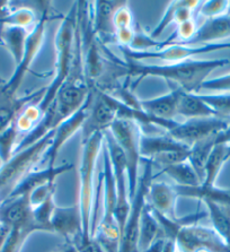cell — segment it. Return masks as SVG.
Returning a JSON list of instances; mask_svg holds the SVG:
<instances>
[{
    "label": "cell",
    "instance_id": "6da1fadb",
    "mask_svg": "<svg viewBox=\"0 0 230 252\" xmlns=\"http://www.w3.org/2000/svg\"><path fill=\"white\" fill-rule=\"evenodd\" d=\"M230 60L212 59V60H187L182 63L166 64H149L124 58V75L129 78L160 77L168 83L175 84L176 89L186 93H200L202 84L208 79L209 75L217 68L227 66Z\"/></svg>",
    "mask_w": 230,
    "mask_h": 252
},
{
    "label": "cell",
    "instance_id": "7a4b0ae2",
    "mask_svg": "<svg viewBox=\"0 0 230 252\" xmlns=\"http://www.w3.org/2000/svg\"><path fill=\"white\" fill-rule=\"evenodd\" d=\"M103 141H104V132H97L90 138L82 140V156H80L78 170V201H77L83 222L82 243L89 241L91 239V223L95 214V172L99 153L103 148Z\"/></svg>",
    "mask_w": 230,
    "mask_h": 252
},
{
    "label": "cell",
    "instance_id": "3957f363",
    "mask_svg": "<svg viewBox=\"0 0 230 252\" xmlns=\"http://www.w3.org/2000/svg\"><path fill=\"white\" fill-rule=\"evenodd\" d=\"M77 11H78V1L75 2L68 13L62 17V21L57 30L55 37V76H53L50 85L45 87L44 95L40 102L43 113L55 100L58 92L67 82L69 75H70L76 53Z\"/></svg>",
    "mask_w": 230,
    "mask_h": 252
},
{
    "label": "cell",
    "instance_id": "277c9868",
    "mask_svg": "<svg viewBox=\"0 0 230 252\" xmlns=\"http://www.w3.org/2000/svg\"><path fill=\"white\" fill-rule=\"evenodd\" d=\"M103 213L96 225L93 238L97 240L106 252H118L121 241V230L116 217V190L112 164L103 141Z\"/></svg>",
    "mask_w": 230,
    "mask_h": 252
},
{
    "label": "cell",
    "instance_id": "5b68a950",
    "mask_svg": "<svg viewBox=\"0 0 230 252\" xmlns=\"http://www.w3.org/2000/svg\"><path fill=\"white\" fill-rule=\"evenodd\" d=\"M53 132H50L48 136L33 144L32 146L16 153L8 162L1 164L0 166V202L2 200V192H5V197H3L5 199L11 192V190L30 171L35 170L38 164L44 161L48 148L51 145Z\"/></svg>",
    "mask_w": 230,
    "mask_h": 252
},
{
    "label": "cell",
    "instance_id": "8992f818",
    "mask_svg": "<svg viewBox=\"0 0 230 252\" xmlns=\"http://www.w3.org/2000/svg\"><path fill=\"white\" fill-rule=\"evenodd\" d=\"M109 131L112 133L113 138L124 154L129 183V196L130 201H132L138 189L140 178V163L143 161L140 154V138L143 129L136 121L117 119L113 122Z\"/></svg>",
    "mask_w": 230,
    "mask_h": 252
},
{
    "label": "cell",
    "instance_id": "52a82bcc",
    "mask_svg": "<svg viewBox=\"0 0 230 252\" xmlns=\"http://www.w3.org/2000/svg\"><path fill=\"white\" fill-rule=\"evenodd\" d=\"M123 52L124 58L136 61L144 60H160L168 63H182V61L192 60L195 56L204 55V53L216 52L225 49H230V42H214L205 44H184L174 43L160 50L138 51L130 48H120Z\"/></svg>",
    "mask_w": 230,
    "mask_h": 252
},
{
    "label": "cell",
    "instance_id": "ba28073f",
    "mask_svg": "<svg viewBox=\"0 0 230 252\" xmlns=\"http://www.w3.org/2000/svg\"><path fill=\"white\" fill-rule=\"evenodd\" d=\"M144 162V173L139 178L137 192L131 201L128 219L125 220L123 231L121 233L118 252H139L138 250V235H139L141 214H143V209L147 202L148 188L155 179L152 174V163L150 161Z\"/></svg>",
    "mask_w": 230,
    "mask_h": 252
},
{
    "label": "cell",
    "instance_id": "9c48e42d",
    "mask_svg": "<svg viewBox=\"0 0 230 252\" xmlns=\"http://www.w3.org/2000/svg\"><path fill=\"white\" fill-rule=\"evenodd\" d=\"M104 145L109 153L111 164H112L113 175L116 190V217L120 225L121 233L123 231L125 220L128 219L131 201L129 196L128 174H126V163L123 152L118 147L112 133L109 130L104 132Z\"/></svg>",
    "mask_w": 230,
    "mask_h": 252
},
{
    "label": "cell",
    "instance_id": "30bf717a",
    "mask_svg": "<svg viewBox=\"0 0 230 252\" xmlns=\"http://www.w3.org/2000/svg\"><path fill=\"white\" fill-rule=\"evenodd\" d=\"M49 20V7H44L40 18H38L35 26L30 30L29 35L26 41V47L24 56L21 63L16 66L11 77L3 84V91L9 95H17L19 86L22 85L23 79L28 74L29 68L32 67L34 60L40 53L41 49L43 48L45 33H47V23Z\"/></svg>",
    "mask_w": 230,
    "mask_h": 252
},
{
    "label": "cell",
    "instance_id": "8fae6325",
    "mask_svg": "<svg viewBox=\"0 0 230 252\" xmlns=\"http://www.w3.org/2000/svg\"><path fill=\"white\" fill-rule=\"evenodd\" d=\"M117 120L115 98L98 90L90 91V103L85 124L82 128L83 138L86 140L97 132H105Z\"/></svg>",
    "mask_w": 230,
    "mask_h": 252
},
{
    "label": "cell",
    "instance_id": "7c38bea8",
    "mask_svg": "<svg viewBox=\"0 0 230 252\" xmlns=\"http://www.w3.org/2000/svg\"><path fill=\"white\" fill-rule=\"evenodd\" d=\"M176 243L181 252H230V247L212 227L203 226L200 223L182 227L176 236Z\"/></svg>",
    "mask_w": 230,
    "mask_h": 252
},
{
    "label": "cell",
    "instance_id": "4fadbf2b",
    "mask_svg": "<svg viewBox=\"0 0 230 252\" xmlns=\"http://www.w3.org/2000/svg\"><path fill=\"white\" fill-rule=\"evenodd\" d=\"M230 121L220 117L190 119L179 122L168 135L186 146L192 147L208 137L216 135L228 127Z\"/></svg>",
    "mask_w": 230,
    "mask_h": 252
},
{
    "label": "cell",
    "instance_id": "5bb4252c",
    "mask_svg": "<svg viewBox=\"0 0 230 252\" xmlns=\"http://www.w3.org/2000/svg\"><path fill=\"white\" fill-rule=\"evenodd\" d=\"M52 232L68 244L78 247L83 241V222L78 205L56 206L51 217Z\"/></svg>",
    "mask_w": 230,
    "mask_h": 252
},
{
    "label": "cell",
    "instance_id": "9a60e30c",
    "mask_svg": "<svg viewBox=\"0 0 230 252\" xmlns=\"http://www.w3.org/2000/svg\"><path fill=\"white\" fill-rule=\"evenodd\" d=\"M89 103H90V95L88 97L86 104L79 110L78 112L74 114L70 119L64 121L62 125H60L58 127L55 132H53L51 145L48 148L47 154H45L44 161H47L48 166H56V161L59 156L60 151L62 150V147L67 144L69 139H71L77 132L82 130L84 124H85L88 109H89Z\"/></svg>",
    "mask_w": 230,
    "mask_h": 252
},
{
    "label": "cell",
    "instance_id": "2e32d148",
    "mask_svg": "<svg viewBox=\"0 0 230 252\" xmlns=\"http://www.w3.org/2000/svg\"><path fill=\"white\" fill-rule=\"evenodd\" d=\"M123 1H93L90 2V17L94 32L102 44L113 43L115 10Z\"/></svg>",
    "mask_w": 230,
    "mask_h": 252
},
{
    "label": "cell",
    "instance_id": "e0dca14e",
    "mask_svg": "<svg viewBox=\"0 0 230 252\" xmlns=\"http://www.w3.org/2000/svg\"><path fill=\"white\" fill-rule=\"evenodd\" d=\"M72 164L64 163L62 165L56 166H45L44 169L33 170L23 179V180L11 190V192L6 198H13L18 196H29V194L40 188L42 186L49 185V183H56L57 178L59 175L67 173L68 171L72 169ZM5 198V199H6Z\"/></svg>",
    "mask_w": 230,
    "mask_h": 252
},
{
    "label": "cell",
    "instance_id": "ac0fdd59",
    "mask_svg": "<svg viewBox=\"0 0 230 252\" xmlns=\"http://www.w3.org/2000/svg\"><path fill=\"white\" fill-rule=\"evenodd\" d=\"M178 194L174 185L166 182L152 181L148 188L147 200L152 209L172 220H177L176 216V200Z\"/></svg>",
    "mask_w": 230,
    "mask_h": 252
},
{
    "label": "cell",
    "instance_id": "d6986e66",
    "mask_svg": "<svg viewBox=\"0 0 230 252\" xmlns=\"http://www.w3.org/2000/svg\"><path fill=\"white\" fill-rule=\"evenodd\" d=\"M45 87L25 96H17L6 93L2 86V90L0 92V131L9 127L26 105L43 97Z\"/></svg>",
    "mask_w": 230,
    "mask_h": 252
},
{
    "label": "cell",
    "instance_id": "ffe728a7",
    "mask_svg": "<svg viewBox=\"0 0 230 252\" xmlns=\"http://www.w3.org/2000/svg\"><path fill=\"white\" fill-rule=\"evenodd\" d=\"M182 91L175 89L167 94L155 98L140 100V109L149 116L165 120H176L179 95Z\"/></svg>",
    "mask_w": 230,
    "mask_h": 252
},
{
    "label": "cell",
    "instance_id": "44dd1931",
    "mask_svg": "<svg viewBox=\"0 0 230 252\" xmlns=\"http://www.w3.org/2000/svg\"><path fill=\"white\" fill-rule=\"evenodd\" d=\"M32 207L29 196L6 198L0 202V223L9 228L30 220Z\"/></svg>",
    "mask_w": 230,
    "mask_h": 252
},
{
    "label": "cell",
    "instance_id": "7402d4cb",
    "mask_svg": "<svg viewBox=\"0 0 230 252\" xmlns=\"http://www.w3.org/2000/svg\"><path fill=\"white\" fill-rule=\"evenodd\" d=\"M230 37V14L206 20L195 33L193 40L184 44H205L222 42Z\"/></svg>",
    "mask_w": 230,
    "mask_h": 252
},
{
    "label": "cell",
    "instance_id": "603a6c76",
    "mask_svg": "<svg viewBox=\"0 0 230 252\" xmlns=\"http://www.w3.org/2000/svg\"><path fill=\"white\" fill-rule=\"evenodd\" d=\"M191 148L179 143L168 133L163 135H148L143 131L140 138V154L144 161H151L155 156L165 152L176 150H187Z\"/></svg>",
    "mask_w": 230,
    "mask_h": 252
},
{
    "label": "cell",
    "instance_id": "cb8c5ba5",
    "mask_svg": "<svg viewBox=\"0 0 230 252\" xmlns=\"http://www.w3.org/2000/svg\"><path fill=\"white\" fill-rule=\"evenodd\" d=\"M178 197L193 198L202 202L212 201L216 204L230 206V189L219 188L217 186H197V187H177L174 186Z\"/></svg>",
    "mask_w": 230,
    "mask_h": 252
},
{
    "label": "cell",
    "instance_id": "d4e9b609",
    "mask_svg": "<svg viewBox=\"0 0 230 252\" xmlns=\"http://www.w3.org/2000/svg\"><path fill=\"white\" fill-rule=\"evenodd\" d=\"M159 238H164L162 227L147 200L141 214L139 235H138V250L139 252L144 251Z\"/></svg>",
    "mask_w": 230,
    "mask_h": 252
},
{
    "label": "cell",
    "instance_id": "484cf974",
    "mask_svg": "<svg viewBox=\"0 0 230 252\" xmlns=\"http://www.w3.org/2000/svg\"><path fill=\"white\" fill-rule=\"evenodd\" d=\"M177 117L190 119H202V118L218 117L206 103L197 93L183 92L179 95L177 105Z\"/></svg>",
    "mask_w": 230,
    "mask_h": 252
},
{
    "label": "cell",
    "instance_id": "4316f807",
    "mask_svg": "<svg viewBox=\"0 0 230 252\" xmlns=\"http://www.w3.org/2000/svg\"><path fill=\"white\" fill-rule=\"evenodd\" d=\"M29 32L30 30L22 28H10V26L0 28V45L10 53L16 66L21 63L24 56Z\"/></svg>",
    "mask_w": 230,
    "mask_h": 252
},
{
    "label": "cell",
    "instance_id": "83f0119b",
    "mask_svg": "<svg viewBox=\"0 0 230 252\" xmlns=\"http://www.w3.org/2000/svg\"><path fill=\"white\" fill-rule=\"evenodd\" d=\"M33 215V214H32ZM34 232H44L40 225H38L34 219L26 220L9 228V233L7 235L6 241L3 243L0 252H21L23 246L29 235Z\"/></svg>",
    "mask_w": 230,
    "mask_h": 252
},
{
    "label": "cell",
    "instance_id": "f1b7e54d",
    "mask_svg": "<svg viewBox=\"0 0 230 252\" xmlns=\"http://www.w3.org/2000/svg\"><path fill=\"white\" fill-rule=\"evenodd\" d=\"M212 228L217 234L230 247V206L204 201Z\"/></svg>",
    "mask_w": 230,
    "mask_h": 252
},
{
    "label": "cell",
    "instance_id": "f546056e",
    "mask_svg": "<svg viewBox=\"0 0 230 252\" xmlns=\"http://www.w3.org/2000/svg\"><path fill=\"white\" fill-rule=\"evenodd\" d=\"M160 173L166 174L177 187H197L202 183L189 161L164 167Z\"/></svg>",
    "mask_w": 230,
    "mask_h": 252
},
{
    "label": "cell",
    "instance_id": "4dcf8cb0",
    "mask_svg": "<svg viewBox=\"0 0 230 252\" xmlns=\"http://www.w3.org/2000/svg\"><path fill=\"white\" fill-rule=\"evenodd\" d=\"M41 100L42 98H38V100L30 102L29 104L22 110L21 113L15 119L14 124L16 126L19 133H26L28 135L42 120L44 113L40 106Z\"/></svg>",
    "mask_w": 230,
    "mask_h": 252
},
{
    "label": "cell",
    "instance_id": "1f68e13d",
    "mask_svg": "<svg viewBox=\"0 0 230 252\" xmlns=\"http://www.w3.org/2000/svg\"><path fill=\"white\" fill-rule=\"evenodd\" d=\"M227 152H226V145H217L206 162L204 170V180L201 183L203 186L210 187L216 186L218 175H219L222 166L227 162Z\"/></svg>",
    "mask_w": 230,
    "mask_h": 252
},
{
    "label": "cell",
    "instance_id": "d6a6232c",
    "mask_svg": "<svg viewBox=\"0 0 230 252\" xmlns=\"http://www.w3.org/2000/svg\"><path fill=\"white\" fill-rule=\"evenodd\" d=\"M37 15L30 7H18L11 10V13L5 20L0 22V28L2 26H10V28H22L26 30H32L38 21Z\"/></svg>",
    "mask_w": 230,
    "mask_h": 252
},
{
    "label": "cell",
    "instance_id": "836d02e7",
    "mask_svg": "<svg viewBox=\"0 0 230 252\" xmlns=\"http://www.w3.org/2000/svg\"><path fill=\"white\" fill-rule=\"evenodd\" d=\"M21 133L13 122L9 127L0 131V161L1 164L7 163L15 155V151L19 143L18 137Z\"/></svg>",
    "mask_w": 230,
    "mask_h": 252
},
{
    "label": "cell",
    "instance_id": "e575fe53",
    "mask_svg": "<svg viewBox=\"0 0 230 252\" xmlns=\"http://www.w3.org/2000/svg\"><path fill=\"white\" fill-rule=\"evenodd\" d=\"M200 97L208 104L218 117L225 118L230 116V94L218 93V94H201Z\"/></svg>",
    "mask_w": 230,
    "mask_h": 252
},
{
    "label": "cell",
    "instance_id": "d590c367",
    "mask_svg": "<svg viewBox=\"0 0 230 252\" xmlns=\"http://www.w3.org/2000/svg\"><path fill=\"white\" fill-rule=\"evenodd\" d=\"M181 5L182 0H175V1H171L168 3L162 20H160L158 24L156 25V28L153 29L152 32L149 34V36H150L151 39H158V37L163 34L164 31L168 28V25L172 24V23H174V24H177V13Z\"/></svg>",
    "mask_w": 230,
    "mask_h": 252
},
{
    "label": "cell",
    "instance_id": "8d00e7d4",
    "mask_svg": "<svg viewBox=\"0 0 230 252\" xmlns=\"http://www.w3.org/2000/svg\"><path fill=\"white\" fill-rule=\"evenodd\" d=\"M228 0H210V1H201L197 13L200 16L205 17L206 20H212V18L226 15L228 13Z\"/></svg>",
    "mask_w": 230,
    "mask_h": 252
},
{
    "label": "cell",
    "instance_id": "74e56055",
    "mask_svg": "<svg viewBox=\"0 0 230 252\" xmlns=\"http://www.w3.org/2000/svg\"><path fill=\"white\" fill-rule=\"evenodd\" d=\"M189 156L190 148H187V150H176L162 153V154L155 156L150 162L152 164L158 165L160 167V170H162L166 166L175 165V164L189 161Z\"/></svg>",
    "mask_w": 230,
    "mask_h": 252
},
{
    "label": "cell",
    "instance_id": "f35d334b",
    "mask_svg": "<svg viewBox=\"0 0 230 252\" xmlns=\"http://www.w3.org/2000/svg\"><path fill=\"white\" fill-rule=\"evenodd\" d=\"M113 26H114V35L115 32L123 30L134 29L133 25V14L130 8L129 2L123 1L121 6L115 10L113 16Z\"/></svg>",
    "mask_w": 230,
    "mask_h": 252
},
{
    "label": "cell",
    "instance_id": "ab89813d",
    "mask_svg": "<svg viewBox=\"0 0 230 252\" xmlns=\"http://www.w3.org/2000/svg\"><path fill=\"white\" fill-rule=\"evenodd\" d=\"M198 29L199 26L194 17L176 25V30L174 31V33L176 34V40H177L176 43H189V42L193 40Z\"/></svg>",
    "mask_w": 230,
    "mask_h": 252
},
{
    "label": "cell",
    "instance_id": "60d3db41",
    "mask_svg": "<svg viewBox=\"0 0 230 252\" xmlns=\"http://www.w3.org/2000/svg\"><path fill=\"white\" fill-rule=\"evenodd\" d=\"M56 192V183H49V185L42 186L40 188H36L29 194V199L30 207L35 208L42 202H44L50 197L55 196Z\"/></svg>",
    "mask_w": 230,
    "mask_h": 252
},
{
    "label": "cell",
    "instance_id": "b9f144b4",
    "mask_svg": "<svg viewBox=\"0 0 230 252\" xmlns=\"http://www.w3.org/2000/svg\"><path fill=\"white\" fill-rule=\"evenodd\" d=\"M202 90L217 92V93L230 94V74L222 75L219 76V77L212 79H206V81L202 84L201 91Z\"/></svg>",
    "mask_w": 230,
    "mask_h": 252
},
{
    "label": "cell",
    "instance_id": "7bdbcfd3",
    "mask_svg": "<svg viewBox=\"0 0 230 252\" xmlns=\"http://www.w3.org/2000/svg\"><path fill=\"white\" fill-rule=\"evenodd\" d=\"M77 249H78V252H106L101 244L98 243L97 240H95L94 238H91L89 241L85 243H82Z\"/></svg>",
    "mask_w": 230,
    "mask_h": 252
},
{
    "label": "cell",
    "instance_id": "ee69618b",
    "mask_svg": "<svg viewBox=\"0 0 230 252\" xmlns=\"http://www.w3.org/2000/svg\"><path fill=\"white\" fill-rule=\"evenodd\" d=\"M213 144L214 147L217 145H230V124L228 125L227 128L220 132H218L217 135H214Z\"/></svg>",
    "mask_w": 230,
    "mask_h": 252
},
{
    "label": "cell",
    "instance_id": "f6af8a7d",
    "mask_svg": "<svg viewBox=\"0 0 230 252\" xmlns=\"http://www.w3.org/2000/svg\"><path fill=\"white\" fill-rule=\"evenodd\" d=\"M11 2L7 1V0H0V22L5 20L11 13Z\"/></svg>",
    "mask_w": 230,
    "mask_h": 252
},
{
    "label": "cell",
    "instance_id": "bcb514c9",
    "mask_svg": "<svg viewBox=\"0 0 230 252\" xmlns=\"http://www.w3.org/2000/svg\"><path fill=\"white\" fill-rule=\"evenodd\" d=\"M165 241H166V239L165 238H159L157 241L153 242L148 249H145L144 251H141V252H163Z\"/></svg>",
    "mask_w": 230,
    "mask_h": 252
},
{
    "label": "cell",
    "instance_id": "7dc6e473",
    "mask_svg": "<svg viewBox=\"0 0 230 252\" xmlns=\"http://www.w3.org/2000/svg\"><path fill=\"white\" fill-rule=\"evenodd\" d=\"M57 252H78V249H77V247L74 246V244H66L62 249L58 250Z\"/></svg>",
    "mask_w": 230,
    "mask_h": 252
},
{
    "label": "cell",
    "instance_id": "c3c4849f",
    "mask_svg": "<svg viewBox=\"0 0 230 252\" xmlns=\"http://www.w3.org/2000/svg\"><path fill=\"white\" fill-rule=\"evenodd\" d=\"M226 152H227V159L230 158V145H226Z\"/></svg>",
    "mask_w": 230,
    "mask_h": 252
},
{
    "label": "cell",
    "instance_id": "681fc988",
    "mask_svg": "<svg viewBox=\"0 0 230 252\" xmlns=\"http://www.w3.org/2000/svg\"><path fill=\"white\" fill-rule=\"evenodd\" d=\"M5 83H6L5 79H3V78L1 77V76H0V84H5Z\"/></svg>",
    "mask_w": 230,
    "mask_h": 252
},
{
    "label": "cell",
    "instance_id": "f907efd6",
    "mask_svg": "<svg viewBox=\"0 0 230 252\" xmlns=\"http://www.w3.org/2000/svg\"><path fill=\"white\" fill-rule=\"evenodd\" d=\"M2 86H3V84H0V92H1V90H2Z\"/></svg>",
    "mask_w": 230,
    "mask_h": 252
},
{
    "label": "cell",
    "instance_id": "816d5d0a",
    "mask_svg": "<svg viewBox=\"0 0 230 252\" xmlns=\"http://www.w3.org/2000/svg\"><path fill=\"white\" fill-rule=\"evenodd\" d=\"M227 14H230V1H229V9H228V13Z\"/></svg>",
    "mask_w": 230,
    "mask_h": 252
},
{
    "label": "cell",
    "instance_id": "f5cc1de1",
    "mask_svg": "<svg viewBox=\"0 0 230 252\" xmlns=\"http://www.w3.org/2000/svg\"><path fill=\"white\" fill-rule=\"evenodd\" d=\"M178 252H181V251H179V249H178Z\"/></svg>",
    "mask_w": 230,
    "mask_h": 252
}]
</instances>
